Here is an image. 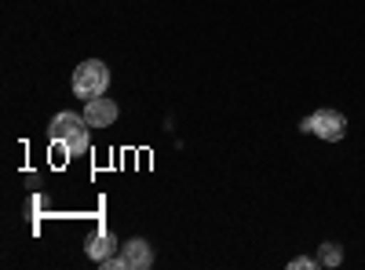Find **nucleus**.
Returning <instances> with one entry per match:
<instances>
[{
    "label": "nucleus",
    "instance_id": "f257e3e1",
    "mask_svg": "<svg viewBox=\"0 0 365 270\" xmlns=\"http://www.w3.org/2000/svg\"><path fill=\"white\" fill-rule=\"evenodd\" d=\"M106 88H110V66L103 58H88V63H81L73 70V95L77 99H99V95H106Z\"/></svg>",
    "mask_w": 365,
    "mask_h": 270
},
{
    "label": "nucleus",
    "instance_id": "f03ea898",
    "mask_svg": "<svg viewBox=\"0 0 365 270\" xmlns=\"http://www.w3.org/2000/svg\"><path fill=\"white\" fill-rule=\"evenodd\" d=\"M299 132H307V135H318L325 142H340L347 135V117L340 110H318L311 117H303V125Z\"/></svg>",
    "mask_w": 365,
    "mask_h": 270
},
{
    "label": "nucleus",
    "instance_id": "7ed1b4c3",
    "mask_svg": "<svg viewBox=\"0 0 365 270\" xmlns=\"http://www.w3.org/2000/svg\"><path fill=\"white\" fill-rule=\"evenodd\" d=\"M117 103L113 99H88V106H84V125L88 128H110L113 121H117Z\"/></svg>",
    "mask_w": 365,
    "mask_h": 270
},
{
    "label": "nucleus",
    "instance_id": "20e7f679",
    "mask_svg": "<svg viewBox=\"0 0 365 270\" xmlns=\"http://www.w3.org/2000/svg\"><path fill=\"white\" fill-rule=\"evenodd\" d=\"M77 128H84V113L63 110V113H55V117H51V125H48V139H51V142H66Z\"/></svg>",
    "mask_w": 365,
    "mask_h": 270
},
{
    "label": "nucleus",
    "instance_id": "39448f33",
    "mask_svg": "<svg viewBox=\"0 0 365 270\" xmlns=\"http://www.w3.org/2000/svg\"><path fill=\"white\" fill-rule=\"evenodd\" d=\"M125 249V259H128V270H146L150 263H154V249H150V242H143V237H132Z\"/></svg>",
    "mask_w": 365,
    "mask_h": 270
},
{
    "label": "nucleus",
    "instance_id": "423d86ee",
    "mask_svg": "<svg viewBox=\"0 0 365 270\" xmlns=\"http://www.w3.org/2000/svg\"><path fill=\"white\" fill-rule=\"evenodd\" d=\"M117 249H120V245H117V237H113L110 230H99V234H96V237H91V242L84 245L88 259H96V263H99V259H106V256H113Z\"/></svg>",
    "mask_w": 365,
    "mask_h": 270
},
{
    "label": "nucleus",
    "instance_id": "0eeeda50",
    "mask_svg": "<svg viewBox=\"0 0 365 270\" xmlns=\"http://www.w3.org/2000/svg\"><path fill=\"white\" fill-rule=\"evenodd\" d=\"M318 263H322V266H340V263H344V249H340L336 242H325L322 252H318Z\"/></svg>",
    "mask_w": 365,
    "mask_h": 270
},
{
    "label": "nucleus",
    "instance_id": "6e6552de",
    "mask_svg": "<svg viewBox=\"0 0 365 270\" xmlns=\"http://www.w3.org/2000/svg\"><path fill=\"white\" fill-rule=\"evenodd\" d=\"M84 150H88V125H84V128H77V132L66 139V154H70V157H81Z\"/></svg>",
    "mask_w": 365,
    "mask_h": 270
},
{
    "label": "nucleus",
    "instance_id": "1a4fd4ad",
    "mask_svg": "<svg viewBox=\"0 0 365 270\" xmlns=\"http://www.w3.org/2000/svg\"><path fill=\"white\" fill-rule=\"evenodd\" d=\"M99 266L103 270H128V259L125 256H106V259H99Z\"/></svg>",
    "mask_w": 365,
    "mask_h": 270
},
{
    "label": "nucleus",
    "instance_id": "9d476101",
    "mask_svg": "<svg viewBox=\"0 0 365 270\" xmlns=\"http://www.w3.org/2000/svg\"><path fill=\"white\" fill-rule=\"evenodd\" d=\"M311 266H322V263L311 259V256H296V259L289 263V270H311Z\"/></svg>",
    "mask_w": 365,
    "mask_h": 270
}]
</instances>
